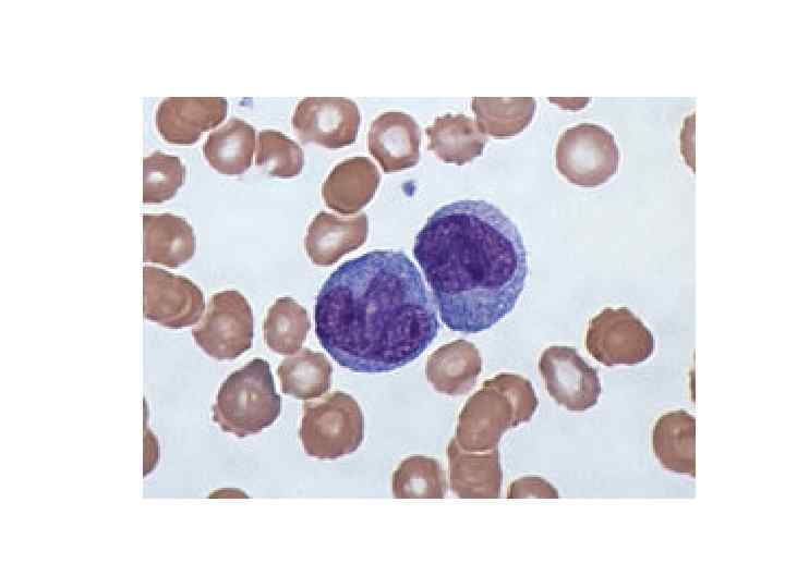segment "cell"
<instances>
[{
	"instance_id": "6da1fadb",
	"label": "cell",
	"mask_w": 785,
	"mask_h": 588,
	"mask_svg": "<svg viewBox=\"0 0 785 588\" xmlns=\"http://www.w3.org/2000/svg\"><path fill=\"white\" fill-rule=\"evenodd\" d=\"M324 350L357 372H387L419 357L436 338L434 298L409 257L372 250L343 262L324 282L314 306Z\"/></svg>"
},
{
	"instance_id": "7a4b0ae2",
	"label": "cell",
	"mask_w": 785,
	"mask_h": 588,
	"mask_svg": "<svg viewBox=\"0 0 785 588\" xmlns=\"http://www.w3.org/2000/svg\"><path fill=\"white\" fill-rule=\"evenodd\" d=\"M413 256L442 321L464 333L487 330L508 315L529 273L518 228L482 199L438 208L416 234Z\"/></svg>"
},
{
	"instance_id": "3957f363",
	"label": "cell",
	"mask_w": 785,
	"mask_h": 588,
	"mask_svg": "<svg viewBox=\"0 0 785 588\" xmlns=\"http://www.w3.org/2000/svg\"><path fill=\"white\" fill-rule=\"evenodd\" d=\"M538 405V396L528 379L499 373L485 380L468 399L458 417L455 439L468 451L497 449L502 436L529 421Z\"/></svg>"
},
{
	"instance_id": "277c9868",
	"label": "cell",
	"mask_w": 785,
	"mask_h": 588,
	"mask_svg": "<svg viewBox=\"0 0 785 588\" xmlns=\"http://www.w3.org/2000/svg\"><path fill=\"white\" fill-rule=\"evenodd\" d=\"M280 411L281 397L270 366L255 358L221 383L213 405V420L222 431L243 438L268 428Z\"/></svg>"
},
{
	"instance_id": "5b68a950",
	"label": "cell",
	"mask_w": 785,
	"mask_h": 588,
	"mask_svg": "<svg viewBox=\"0 0 785 588\" xmlns=\"http://www.w3.org/2000/svg\"><path fill=\"white\" fill-rule=\"evenodd\" d=\"M299 438L305 453L336 460L358 450L364 438V416L358 402L340 391L303 404Z\"/></svg>"
},
{
	"instance_id": "8992f818",
	"label": "cell",
	"mask_w": 785,
	"mask_h": 588,
	"mask_svg": "<svg viewBox=\"0 0 785 588\" xmlns=\"http://www.w3.org/2000/svg\"><path fill=\"white\" fill-rule=\"evenodd\" d=\"M620 152L615 136L605 127L582 123L567 128L555 148V167L571 184L595 187L618 170Z\"/></svg>"
},
{
	"instance_id": "52a82bcc",
	"label": "cell",
	"mask_w": 785,
	"mask_h": 588,
	"mask_svg": "<svg viewBox=\"0 0 785 588\" xmlns=\"http://www.w3.org/2000/svg\"><path fill=\"white\" fill-rule=\"evenodd\" d=\"M585 346L604 366H635L651 357L655 340L630 309L608 307L590 320Z\"/></svg>"
},
{
	"instance_id": "ba28073f",
	"label": "cell",
	"mask_w": 785,
	"mask_h": 588,
	"mask_svg": "<svg viewBox=\"0 0 785 588\" xmlns=\"http://www.w3.org/2000/svg\"><path fill=\"white\" fill-rule=\"evenodd\" d=\"M192 334L195 343L213 358L239 357L251 348L254 336L250 303L239 291L215 293Z\"/></svg>"
},
{
	"instance_id": "9c48e42d",
	"label": "cell",
	"mask_w": 785,
	"mask_h": 588,
	"mask_svg": "<svg viewBox=\"0 0 785 588\" xmlns=\"http://www.w3.org/2000/svg\"><path fill=\"white\" fill-rule=\"evenodd\" d=\"M204 311V295L194 282L160 268H143V314L147 320L180 329L197 323Z\"/></svg>"
},
{
	"instance_id": "30bf717a",
	"label": "cell",
	"mask_w": 785,
	"mask_h": 588,
	"mask_svg": "<svg viewBox=\"0 0 785 588\" xmlns=\"http://www.w3.org/2000/svg\"><path fill=\"white\" fill-rule=\"evenodd\" d=\"M538 369L547 393L571 412H584L596 405L602 388L597 370L577 350L550 346L541 355Z\"/></svg>"
},
{
	"instance_id": "8fae6325",
	"label": "cell",
	"mask_w": 785,
	"mask_h": 588,
	"mask_svg": "<svg viewBox=\"0 0 785 588\" xmlns=\"http://www.w3.org/2000/svg\"><path fill=\"white\" fill-rule=\"evenodd\" d=\"M291 124L303 143L338 149L355 142L361 114L345 97H307L297 105Z\"/></svg>"
},
{
	"instance_id": "7c38bea8",
	"label": "cell",
	"mask_w": 785,
	"mask_h": 588,
	"mask_svg": "<svg viewBox=\"0 0 785 588\" xmlns=\"http://www.w3.org/2000/svg\"><path fill=\"white\" fill-rule=\"evenodd\" d=\"M229 103L222 97H168L159 102L155 123L169 144L191 145L227 117Z\"/></svg>"
},
{
	"instance_id": "4fadbf2b",
	"label": "cell",
	"mask_w": 785,
	"mask_h": 588,
	"mask_svg": "<svg viewBox=\"0 0 785 588\" xmlns=\"http://www.w3.org/2000/svg\"><path fill=\"white\" fill-rule=\"evenodd\" d=\"M367 146L385 173L412 168L420 160V126L404 112L387 111L371 123Z\"/></svg>"
},
{
	"instance_id": "5bb4252c",
	"label": "cell",
	"mask_w": 785,
	"mask_h": 588,
	"mask_svg": "<svg viewBox=\"0 0 785 588\" xmlns=\"http://www.w3.org/2000/svg\"><path fill=\"white\" fill-rule=\"evenodd\" d=\"M449 483L461 499H497L500 494L503 470L497 449L468 451L452 438L447 445Z\"/></svg>"
},
{
	"instance_id": "9a60e30c",
	"label": "cell",
	"mask_w": 785,
	"mask_h": 588,
	"mask_svg": "<svg viewBox=\"0 0 785 588\" xmlns=\"http://www.w3.org/2000/svg\"><path fill=\"white\" fill-rule=\"evenodd\" d=\"M367 235L369 218L364 212L353 217H337L321 211L307 228L304 247L314 265L327 267L361 247Z\"/></svg>"
},
{
	"instance_id": "2e32d148",
	"label": "cell",
	"mask_w": 785,
	"mask_h": 588,
	"mask_svg": "<svg viewBox=\"0 0 785 588\" xmlns=\"http://www.w3.org/2000/svg\"><path fill=\"white\" fill-rule=\"evenodd\" d=\"M381 182L377 167L366 157H353L338 163L322 186L326 206L336 212L352 215L366 206Z\"/></svg>"
},
{
	"instance_id": "e0dca14e",
	"label": "cell",
	"mask_w": 785,
	"mask_h": 588,
	"mask_svg": "<svg viewBox=\"0 0 785 588\" xmlns=\"http://www.w3.org/2000/svg\"><path fill=\"white\" fill-rule=\"evenodd\" d=\"M191 224L172 213L143 215V260L169 268L188 262L195 254Z\"/></svg>"
},
{
	"instance_id": "ac0fdd59",
	"label": "cell",
	"mask_w": 785,
	"mask_h": 588,
	"mask_svg": "<svg viewBox=\"0 0 785 588\" xmlns=\"http://www.w3.org/2000/svg\"><path fill=\"white\" fill-rule=\"evenodd\" d=\"M482 370L476 346L456 340L434 351L426 360L425 377L434 389L447 395H462L475 384Z\"/></svg>"
},
{
	"instance_id": "d6986e66",
	"label": "cell",
	"mask_w": 785,
	"mask_h": 588,
	"mask_svg": "<svg viewBox=\"0 0 785 588\" xmlns=\"http://www.w3.org/2000/svg\"><path fill=\"white\" fill-rule=\"evenodd\" d=\"M652 450L666 470L696 475V418L686 411L659 417L652 430Z\"/></svg>"
},
{
	"instance_id": "ffe728a7",
	"label": "cell",
	"mask_w": 785,
	"mask_h": 588,
	"mask_svg": "<svg viewBox=\"0 0 785 588\" xmlns=\"http://www.w3.org/2000/svg\"><path fill=\"white\" fill-rule=\"evenodd\" d=\"M428 149L440 160L458 166L483 154L486 137L475 121L463 114L447 113L425 130Z\"/></svg>"
},
{
	"instance_id": "44dd1931",
	"label": "cell",
	"mask_w": 785,
	"mask_h": 588,
	"mask_svg": "<svg viewBox=\"0 0 785 588\" xmlns=\"http://www.w3.org/2000/svg\"><path fill=\"white\" fill-rule=\"evenodd\" d=\"M255 139L252 125L232 118L209 134L203 145V155L217 172L226 175L242 174L252 164Z\"/></svg>"
},
{
	"instance_id": "7402d4cb",
	"label": "cell",
	"mask_w": 785,
	"mask_h": 588,
	"mask_svg": "<svg viewBox=\"0 0 785 588\" xmlns=\"http://www.w3.org/2000/svg\"><path fill=\"white\" fill-rule=\"evenodd\" d=\"M333 367L319 352L302 348L286 357L278 367L285 394L300 400L316 399L326 393L331 383Z\"/></svg>"
},
{
	"instance_id": "603a6c76",
	"label": "cell",
	"mask_w": 785,
	"mask_h": 588,
	"mask_svg": "<svg viewBox=\"0 0 785 588\" xmlns=\"http://www.w3.org/2000/svg\"><path fill=\"white\" fill-rule=\"evenodd\" d=\"M471 107L484 135L504 138L522 132L531 123L536 101L532 97H474Z\"/></svg>"
},
{
	"instance_id": "cb8c5ba5",
	"label": "cell",
	"mask_w": 785,
	"mask_h": 588,
	"mask_svg": "<svg viewBox=\"0 0 785 588\" xmlns=\"http://www.w3.org/2000/svg\"><path fill=\"white\" fill-rule=\"evenodd\" d=\"M311 329L306 310L291 297L276 299L264 321L267 346L281 355L297 353Z\"/></svg>"
},
{
	"instance_id": "d4e9b609",
	"label": "cell",
	"mask_w": 785,
	"mask_h": 588,
	"mask_svg": "<svg viewBox=\"0 0 785 588\" xmlns=\"http://www.w3.org/2000/svg\"><path fill=\"white\" fill-rule=\"evenodd\" d=\"M391 488L397 499H443L447 492L446 475L437 460L414 455L398 465Z\"/></svg>"
},
{
	"instance_id": "484cf974",
	"label": "cell",
	"mask_w": 785,
	"mask_h": 588,
	"mask_svg": "<svg viewBox=\"0 0 785 588\" xmlns=\"http://www.w3.org/2000/svg\"><path fill=\"white\" fill-rule=\"evenodd\" d=\"M255 164L270 176L293 177L304 166L302 148L282 133L264 130L257 137Z\"/></svg>"
},
{
	"instance_id": "4316f807",
	"label": "cell",
	"mask_w": 785,
	"mask_h": 588,
	"mask_svg": "<svg viewBox=\"0 0 785 588\" xmlns=\"http://www.w3.org/2000/svg\"><path fill=\"white\" fill-rule=\"evenodd\" d=\"M143 201L160 204L171 199L185 181L180 158L156 151L143 159Z\"/></svg>"
},
{
	"instance_id": "83f0119b",
	"label": "cell",
	"mask_w": 785,
	"mask_h": 588,
	"mask_svg": "<svg viewBox=\"0 0 785 588\" xmlns=\"http://www.w3.org/2000/svg\"><path fill=\"white\" fill-rule=\"evenodd\" d=\"M508 499L542 498L558 499V491L539 476H527L512 481L507 491Z\"/></svg>"
}]
</instances>
